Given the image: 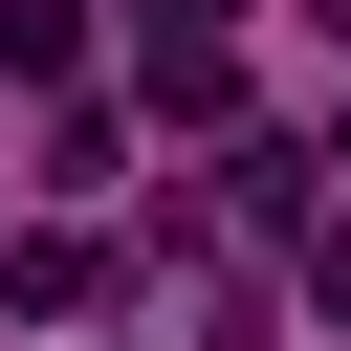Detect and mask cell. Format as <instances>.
Returning a JSON list of instances; mask_svg holds the SVG:
<instances>
[{"mask_svg":"<svg viewBox=\"0 0 351 351\" xmlns=\"http://www.w3.org/2000/svg\"><path fill=\"white\" fill-rule=\"evenodd\" d=\"M0 307H44V329L110 307V241H88V219H22V241H0Z\"/></svg>","mask_w":351,"mask_h":351,"instance_id":"cell-1","label":"cell"},{"mask_svg":"<svg viewBox=\"0 0 351 351\" xmlns=\"http://www.w3.org/2000/svg\"><path fill=\"white\" fill-rule=\"evenodd\" d=\"M0 66H22V88H66V66H88V0H0Z\"/></svg>","mask_w":351,"mask_h":351,"instance_id":"cell-2","label":"cell"},{"mask_svg":"<svg viewBox=\"0 0 351 351\" xmlns=\"http://www.w3.org/2000/svg\"><path fill=\"white\" fill-rule=\"evenodd\" d=\"M307 307H329V329H351V219H329V241H307Z\"/></svg>","mask_w":351,"mask_h":351,"instance_id":"cell-3","label":"cell"},{"mask_svg":"<svg viewBox=\"0 0 351 351\" xmlns=\"http://www.w3.org/2000/svg\"><path fill=\"white\" fill-rule=\"evenodd\" d=\"M307 44H351V0H307Z\"/></svg>","mask_w":351,"mask_h":351,"instance_id":"cell-4","label":"cell"}]
</instances>
